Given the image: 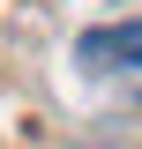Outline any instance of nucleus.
Listing matches in <instances>:
<instances>
[{
    "label": "nucleus",
    "instance_id": "1",
    "mask_svg": "<svg viewBox=\"0 0 142 149\" xmlns=\"http://www.w3.org/2000/svg\"><path fill=\"white\" fill-rule=\"evenodd\" d=\"M75 52L105 74H142V22H112V30H90Z\"/></svg>",
    "mask_w": 142,
    "mask_h": 149
}]
</instances>
